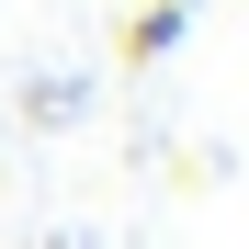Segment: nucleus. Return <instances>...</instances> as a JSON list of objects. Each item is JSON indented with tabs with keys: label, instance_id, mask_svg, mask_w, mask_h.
Masks as SVG:
<instances>
[{
	"label": "nucleus",
	"instance_id": "obj_1",
	"mask_svg": "<svg viewBox=\"0 0 249 249\" xmlns=\"http://www.w3.org/2000/svg\"><path fill=\"white\" fill-rule=\"evenodd\" d=\"M181 46V0H147L136 23H124V68H147V57H170Z\"/></svg>",
	"mask_w": 249,
	"mask_h": 249
}]
</instances>
